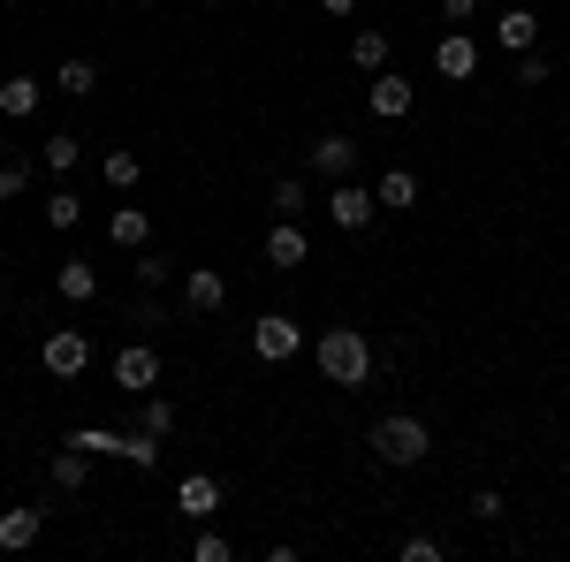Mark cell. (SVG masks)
<instances>
[{
    "instance_id": "obj_1",
    "label": "cell",
    "mask_w": 570,
    "mask_h": 562,
    "mask_svg": "<svg viewBox=\"0 0 570 562\" xmlns=\"http://www.w3.org/2000/svg\"><path fill=\"white\" fill-rule=\"evenodd\" d=\"M312 357H320V373H327L335 388H365V381H373V365H381L373 343H365L357 327H327V335L312 343Z\"/></svg>"
},
{
    "instance_id": "obj_2",
    "label": "cell",
    "mask_w": 570,
    "mask_h": 562,
    "mask_svg": "<svg viewBox=\"0 0 570 562\" xmlns=\"http://www.w3.org/2000/svg\"><path fill=\"white\" fill-rule=\"evenodd\" d=\"M426 448H434V433H426V418H411V411H389V418L373 426V456L395 464V472L426 464Z\"/></svg>"
},
{
    "instance_id": "obj_3",
    "label": "cell",
    "mask_w": 570,
    "mask_h": 562,
    "mask_svg": "<svg viewBox=\"0 0 570 562\" xmlns=\"http://www.w3.org/2000/svg\"><path fill=\"white\" fill-rule=\"evenodd\" d=\"M39 365H46V381H85L91 373V335L85 327H53L39 343Z\"/></svg>"
},
{
    "instance_id": "obj_4",
    "label": "cell",
    "mask_w": 570,
    "mask_h": 562,
    "mask_svg": "<svg viewBox=\"0 0 570 562\" xmlns=\"http://www.w3.org/2000/svg\"><path fill=\"white\" fill-rule=\"evenodd\" d=\"M305 349V327L289 319V312H259V327H252V357L259 365H289Z\"/></svg>"
},
{
    "instance_id": "obj_5",
    "label": "cell",
    "mask_w": 570,
    "mask_h": 562,
    "mask_svg": "<svg viewBox=\"0 0 570 562\" xmlns=\"http://www.w3.org/2000/svg\"><path fill=\"white\" fill-rule=\"evenodd\" d=\"M373 214H381V198H373L365 183H351V175H343V183H327V220H335L343 236L373 228Z\"/></svg>"
},
{
    "instance_id": "obj_6",
    "label": "cell",
    "mask_w": 570,
    "mask_h": 562,
    "mask_svg": "<svg viewBox=\"0 0 570 562\" xmlns=\"http://www.w3.org/2000/svg\"><path fill=\"white\" fill-rule=\"evenodd\" d=\"M115 388L145 403V395L160 388V349H153V343H122V349H115Z\"/></svg>"
},
{
    "instance_id": "obj_7",
    "label": "cell",
    "mask_w": 570,
    "mask_h": 562,
    "mask_svg": "<svg viewBox=\"0 0 570 562\" xmlns=\"http://www.w3.org/2000/svg\"><path fill=\"white\" fill-rule=\"evenodd\" d=\"M305 168H312V175H327V183H343V175L357 168V145H351V137H343V130L312 137V145H305Z\"/></svg>"
},
{
    "instance_id": "obj_8",
    "label": "cell",
    "mask_w": 570,
    "mask_h": 562,
    "mask_svg": "<svg viewBox=\"0 0 570 562\" xmlns=\"http://www.w3.org/2000/svg\"><path fill=\"white\" fill-rule=\"evenodd\" d=\"M411 99H419V91L403 85L395 69H381V77L365 85V107H373V122H403V115H411Z\"/></svg>"
},
{
    "instance_id": "obj_9",
    "label": "cell",
    "mask_w": 570,
    "mask_h": 562,
    "mask_svg": "<svg viewBox=\"0 0 570 562\" xmlns=\"http://www.w3.org/2000/svg\"><path fill=\"white\" fill-rule=\"evenodd\" d=\"M434 69L449 77V85H472V77H480V46H472L464 31H456V23H449V39L434 46Z\"/></svg>"
},
{
    "instance_id": "obj_10",
    "label": "cell",
    "mask_w": 570,
    "mask_h": 562,
    "mask_svg": "<svg viewBox=\"0 0 570 562\" xmlns=\"http://www.w3.org/2000/svg\"><path fill=\"white\" fill-rule=\"evenodd\" d=\"M305 259H312L305 228H297V220H274V228H266V266H274V274H297Z\"/></svg>"
},
{
    "instance_id": "obj_11",
    "label": "cell",
    "mask_w": 570,
    "mask_h": 562,
    "mask_svg": "<svg viewBox=\"0 0 570 562\" xmlns=\"http://www.w3.org/2000/svg\"><path fill=\"white\" fill-rule=\"evenodd\" d=\"M220 304H228V282H220L214 266H190V274H183V312H198V319H214Z\"/></svg>"
},
{
    "instance_id": "obj_12",
    "label": "cell",
    "mask_w": 570,
    "mask_h": 562,
    "mask_svg": "<svg viewBox=\"0 0 570 562\" xmlns=\"http://www.w3.org/2000/svg\"><path fill=\"white\" fill-rule=\"evenodd\" d=\"M39 532H46V510H0V555H23V548H39Z\"/></svg>"
},
{
    "instance_id": "obj_13",
    "label": "cell",
    "mask_w": 570,
    "mask_h": 562,
    "mask_svg": "<svg viewBox=\"0 0 570 562\" xmlns=\"http://www.w3.org/2000/svg\"><path fill=\"white\" fill-rule=\"evenodd\" d=\"M494 46H502V53H532V46H540V16H532V8H502V16H494Z\"/></svg>"
},
{
    "instance_id": "obj_14",
    "label": "cell",
    "mask_w": 570,
    "mask_h": 562,
    "mask_svg": "<svg viewBox=\"0 0 570 562\" xmlns=\"http://www.w3.org/2000/svg\"><path fill=\"white\" fill-rule=\"evenodd\" d=\"M176 510H183V517H190V524H214V510H220V479L190 472V479H183V486H176Z\"/></svg>"
},
{
    "instance_id": "obj_15",
    "label": "cell",
    "mask_w": 570,
    "mask_h": 562,
    "mask_svg": "<svg viewBox=\"0 0 570 562\" xmlns=\"http://www.w3.org/2000/svg\"><path fill=\"white\" fill-rule=\"evenodd\" d=\"M46 479H53L61 494H77V486L91 479V448H85V441H69V448H53V464H46Z\"/></svg>"
},
{
    "instance_id": "obj_16",
    "label": "cell",
    "mask_w": 570,
    "mask_h": 562,
    "mask_svg": "<svg viewBox=\"0 0 570 562\" xmlns=\"http://www.w3.org/2000/svg\"><path fill=\"white\" fill-rule=\"evenodd\" d=\"M107 236H115L122 252H145V244H153V214H145V206H115V214H107Z\"/></svg>"
},
{
    "instance_id": "obj_17",
    "label": "cell",
    "mask_w": 570,
    "mask_h": 562,
    "mask_svg": "<svg viewBox=\"0 0 570 562\" xmlns=\"http://www.w3.org/2000/svg\"><path fill=\"white\" fill-rule=\"evenodd\" d=\"M39 99H46L39 77H8V85H0V115H8V122H31V115H39Z\"/></svg>"
},
{
    "instance_id": "obj_18",
    "label": "cell",
    "mask_w": 570,
    "mask_h": 562,
    "mask_svg": "<svg viewBox=\"0 0 570 562\" xmlns=\"http://www.w3.org/2000/svg\"><path fill=\"white\" fill-rule=\"evenodd\" d=\"M373 198H381L389 214H411V206H419V175H411V168H381Z\"/></svg>"
},
{
    "instance_id": "obj_19",
    "label": "cell",
    "mask_w": 570,
    "mask_h": 562,
    "mask_svg": "<svg viewBox=\"0 0 570 562\" xmlns=\"http://www.w3.org/2000/svg\"><path fill=\"white\" fill-rule=\"evenodd\" d=\"M53 289H61L69 304H91V297H99V266H85V259H61Z\"/></svg>"
},
{
    "instance_id": "obj_20",
    "label": "cell",
    "mask_w": 570,
    "mask_h": 562,
    "mask_svg": "<svg viewBox=\"0 0 570 562\" xmlns=\"http://www.w3.org/2000/svg\"><path fill=\"white\" fill-rule=\"evenodd\" d=\"M266 206H274V220H297L312 206V190H305V175H282L274 190H266Z\"/></svg>"
},
{
    "instance_id": "obj_21",
    "label": "cell",
    "mask_w": 570,
    "mask_h": 562,
    "mask_svg": "<svg viewBox=\"0 0 570 562\" xmlns=\"http://www.w3.org/2000/svg\"><path fill=\"white\" fill-rule=\"evenodd\" d=\"M351 61L365 69V77H381V69H389V31H373V23H365V31L351 39Z\"/></svg>"
},
{
    "instance_id": "obj_22",
    "label": "cell",
    "mask_w": 570,
    "mask_h": 562,
    "mask_svg": "<svg viewBox=\"0 0 570 562\" xmlns=\"http://www.w3.org/2000/svg\"><path fill=\"white\" fill-rule=\"evenodd\" d=\"M53 85L69 91V99H91V91H99V69H91L85 53H69V61H61V69H53Z\"/></svg>"
},
{
    "instance_id": "obj_23",
    "label": "cell",
    "mask_w": 570,
    "mask_h": 562,
    "mask_svg": "<svg viewBox=\"0 0 570 562\" xmlns=\"http://www.w3.org/2000/svg\"><path fill=\"white\" fill-rule=\"evenodd\" d=\"M99 175H107V190H137V175H145V160H137L130 145H115V152L99 160Z\"/></svg>"
},
{
    "instance_id": "obj_24",
    "label": "cell",
    "mask_w": 570,
    "mask_h": 562,
    "mask_svg": "<svg viewBox=\"0 0 570 562\" xmlns=\"http://www.w3.org/2000/svg\"><path fill=\"white\" fill-rule=\"evenodd\" d=\"M77 160H85V137H77V130H53V137H46V168H53V175H69Z\"/></svg>"
},
{
    "instance_id": "obj_25",
    "label": "cell",
    "mask_w": 570,
    "mask_h": 562,
    "mask_svg": "<svg viewBox=\"0 0 570 562\" xmlns=\"http://www.w3.org/2000/svg\"><path fill=\"white\" fill-rule=\"evenodd\" d=\"M168 282H176V259H160V252L145 244V252H137V289H168Z\"/></svg>"
},
{
    "instance_id": "obj_26",
    "label": "cell",
    "mask_w": 570,
    "mask_h": 562,
    "mask_svg": "<svg viewBox=\"0 0 570 562\" xmlns=\"http://www.w3.org/2000/svg\"><path fill=\"white\" fill-rule=\"evenodd\" d=\"M77 220H85V198L77 190H53L46 198V228H77Z\"/></svg>"
},
{
    "instance_id": "obj_27",
    "label": "cell",
    "mask_w": 570,
    "mask_h": 562,
    "mask_svg": "<svg viewBox=\"0 0 570 562\" xmlns=\"http://www.w3.org/2000/svg\"><path fill=\"white\" fill-rule=\"evenodd\" d=\"M190 562H236V548L220 540L214 524H198V540H190Z\"/></svg>"
},
{
    "instance_id": "obj_28",
    "label": "cell",
    "mask_w": 570,
    "mask_h": 562,
    "mask_svg": "<svg viewBox=\"0 0 570 562\" xmlns=\"http://www.w3.org/2000/svg\"><path fill=\"white\" fill-rule=\"evenodd\" d=\"M145 433H160V441L176 433V403H168V395H160V388L145 395Z\"/></svg>"
},
{
    "instance_id": "obj_29",
    "label": "cell",
    "mask_w": 570,
    "mask_h": 562,
    "mask_svg": "<svg viewBox=\"0 0 570 562\" xmlns=\"http://www.w3.org/2000/svg\"><path fill=\"white\" fill-rule=\"evenodd\" d=\"M31 190V160H0V206Z\"/></svg>"
},
{
    "instance_id": "obj_30",
    "label": "cell",
    "mask_w": 570,
    "mask_h": 562,
    "mask_svg": "<svg viewBox=\"0 0 570 562\" xmlns=\"http://www.w3.org/2000/svg\"><path fill=\"white\" fill-rule=\"evenodd\" d=\"M472 517H480V524H502V517H510V502H502L494 486H480V494H472Z\"/></svg>"
},
{
    "instance_id": "obj_31",
    "label": "cell",
    "mask_w": 570,
    "mask_h": 562,
    "mask_svg": "<svg viewBox=\"0 0 570 562\" xmlns=\"http://www.w3.org/2000/svg\"><path fill=\"white\" fill-rule=\"evenodd\" d=\"M518 85H548V53H540V46H532V53H518Z\"/></svg>"
},
{
    "instance_id": "obj_32",
    "label": "cell",
    "mask_w": 570,
    "mask_h": 562,
    "mask_svg": "<svg viewBox=\"0 0 570 562\" xmlns=\"http://www.w3.org/2000/svg\"><path fill=\"white\" fill-rule=\"evenodd\" d=\"M395 555H403V562H441V540H426V532H411V540H403Z\"/></svg>"
},
{
    "instance_id": "obj_33",
    "label": "cell",
    "mask_w": 570,
    "mask_h": 562,
    "mask_svg": "<svg viewBox=\"0 0 570 562\" xmlns=\"http://www.w3.org/2000/svg\"><path fill=\"white\" fill-rule=\"evenodd\" d=\"M441 16H449V23H472V16H480V0H441Z\"/></svg>"
},
{
    "instance_id": "obj_34",
    "label": "cell",
    "mask_w": 570,
    "mask_h": 562,
    "mask_svg": "<svg viewBox=\"0 0 570 562\" xmlns=\"http://www.w3.org/2000/svg\"><path fill=\"white\" fill-rule=\"evenodd\" d=\"M320 8H327V16H351V8H357V0H320Z\"/></svg>"
},
{
    "instance_id": "obj_35",
    "label": "cell",
    "mask_w": 570,
    "mask_h": 562,
    "mask_svg": "<svg viewBox=\"0 0 570 562\" xmlns=\"http://www.w3.org/2000/svg\"><path fill=\"white\" fill-rule=\"evenodd\" d=\"M130 8H160V0H130Z\"/></svg>"
},
{
    "instance_id": "obj_36",
    "label": "cell",
    "mask_w": 570,
    "mask_h": 562,
    "mask_svg": "<svg viewBox=\"0 0 570 562\" xmlns=\"http://www.w3.org/2000/svg\"><path fill=\"white\" fill-rule=\"evenodd\" d=\"M198 8H220V0H198Z\"/></svg>"
}]
</instances>
